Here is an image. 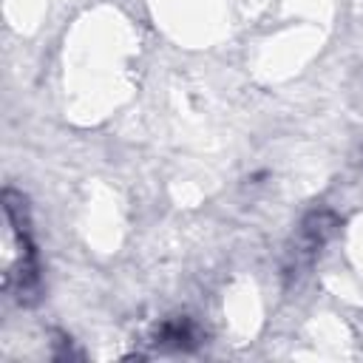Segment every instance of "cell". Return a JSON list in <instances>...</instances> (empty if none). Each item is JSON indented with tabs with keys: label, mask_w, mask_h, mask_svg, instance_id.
<instances>
[{
	"label": "cell",
	"mask_w": 363,
	"mask_h": 363,
	"mask_svg": "<svg viewBox=\"0 0 363 363\" xmlns=\"http://www.w3.org/2000/svg\"><path fill=\"white\" fill-rule=\"evenodd\" d=\"M3 218H6V272L3 286L20 306H34L43 292L40 255L31 235V216L26 196L6 187L3 190Z\"/></svg>",
	"instance_id": "6da1fadb"
},
{
	"label": "cell",
	"mask_w": 363,
	"mask_h": 363,
	"mask_svg": "<svg viewBox=\"0 0 363 363\" xmlns=\"http://www.w3.org/2000/svg\"><path fill=\"white\" fill-rule=\"evenodd\" d=\"M335 224H337L335 216L326 213V210L309 213V216L303 218V224H301V230H298V235H295V244H292V250H289V258H292V261H289V267H286V275H295V272L306 269V267L315 261V255L320 252V247L329 241Z\"/></svg>",
	"instance_id": "7a4b0ae2"
},
{
	"label": "cell",
	"mask_w": 363,
	"mask_h": 363,
	"mask_svg": "<svg viewBox=\"0 0 363 363\" xmlns=\"http://www.w3.org/2000/svg\"><path fill=\"white\" fill-rule=\"evenodd\" d=\"M199 340H201V332L190 318H170L153 335V343L159 349H193L199 346Z\"/></svg>",
	"instance_id": "3957f363"
}]
</instances>
